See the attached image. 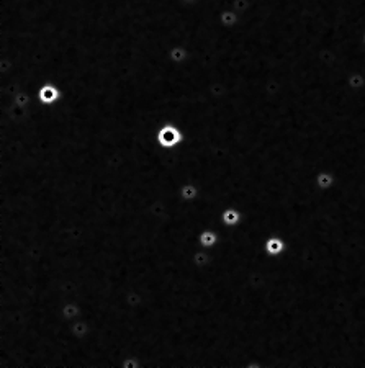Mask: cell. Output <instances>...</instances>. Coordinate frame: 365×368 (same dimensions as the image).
<instances>
[{"instance_id": "1", "label": "cell", "mask_w": 365, "mask_h": 368, "mask_svg": "<svg viewBox=\"0 0 365 368\" xmlns=\"http://www.w3.org/2000/svg\"><path fill=\"white\" fill-rule=\"evenodd\" d=\"M184 141V133L175 123H162L156 131V142L162 149H174Z\"/></svg>"}, {"instance_id": "2", "label": "cell", "mask_w": 365, "mask_h": 368, "mask_svg": "<svg viewBox=\"0 0 365 368\" xmlns=\"http://www.w3.org/2000/svg\"><path fill=\"white\" fill-rule=\"evenodd\" d=\"M35 98L43 105H54L62 98V90L53 82H44L35 90Z\"/></svg>"}, {"instance_id": "3", "label": "cell", "mask_w": 365, "mask_h": 368, "mask_svg": "<svg viewBox=\"0 0 365 368\" xmlns=\"http://www.w3.org/2000/svg\"><path fill=\"white\" fill-rule=\"evenodd\" d=\"M264 251H266V254L269 257H272V259H278V257L284 255L287 251L285 239L280 236H269L266 239V242H264Z\"/></svg>"}, {"instance_id": "4", "label": "cell", "mask_w": 365, "mask_h": 368, "mask_svg": "<svg viewBox=\"0 0 365 368\" xmlns=\"http://www.w3.org/2000/svg\"><path fill=\"white\" fill-rule=\"evenodd\" d=\"M220 239L221 236L216 229H203L198 236V246L203 247V249H213V247L218 246Z\"/></svg>"}, {"instance_id": "5", "label": "cell", "mask_w": 365, "mask_h": 368, "mask_svg": "<svg viewBox=\"0 0 365 368\" xmlns=\"http://www.w3.org/2000/svg\"><path fill=\"white\" fill-rule=\"evenodd\" d=\"M221 221H223V224L228 226V228L238 226L241 221H243V213H241L239 210H236V208H226L221 214Z\"/></svg>"}, {"instance_id": "6", "label": "cell", "mask_w": 365, "mask_h": 368, "mask_svg": "<svg viewBox=\"0 0 365 368\" xmlns=\"http://www.w3.org/2000/svg\"><path fill=\"white\" fill-rule=\"evenodd\" d=\"M61 316L64 317V321L69 324L71 321H74V319H77V317L80 316V306L77 305L76 301L64 303L62 308H61Z\"/></svg>"}, {"instance_id": "7", "label": "cell", "mask_w": 365, "mask_h": 368, "mask_svg": "<svg viewBox=\"0 0 365 368\" xmlns=\"http://www.w3.org/2000/svg\"><path fill=\"white\" fill-rule=\"evenodd\" d=\"M179 195L184 201L190 203V201L197 200L198 188H197V185H193V183H184V185L180 187V190H179Z\"/></svg>"}, {"instance_id": "8", "label": "cell", "mask_w": 365, "mask_h": 368, "mask_svg": "<svg viewBox=\"0 0 365 368\" xmlns=\"http://www.w3.org/2000/svg\"><path fill=\"white\" fill-rule=\"evenodd\" d=\"M334 177H332V174L329 172H321L319 175L316 177V187L319 188L321 192H326V190H331L332 187H334Z\"/></svg>"}, {"instance_id": "9", "label": "cell", "mask_w": 365, "mask_h": 368, "mask_svg": "<svg viewBox=\"0 0 365 368\" xmlns=\"http://www.w3.org/2000/svg\"><path fill=\"white\" fill-rule=\"evenodd\" d=\"M208 264H210V251L200 247L193 254V265L197 267V269H205Z\"/></svg>"}, {"instance_id": "10", "label": "cell", "mask_w": 365, "mask_h": 368, "mask_svg": "<svg viewBox=\"0 0 365 368\" xmlns=\"http://www.w3.org/2000/svg\"><path fill=\"white\" fill-rule=\"evenodd\" d=\"M10 36H12V33H7V35H5V53H7V49H8V41H10ZM8 66H10V59H8ZM3 74H5V76H7V74H8V69H7V71L3 72ZM3 85H5L7 89L12 92V94H15V92H20V90H15L10 84H8V79L3 80ZM31 92H33V90H31Z\"/></svg>"}]
</instances>
